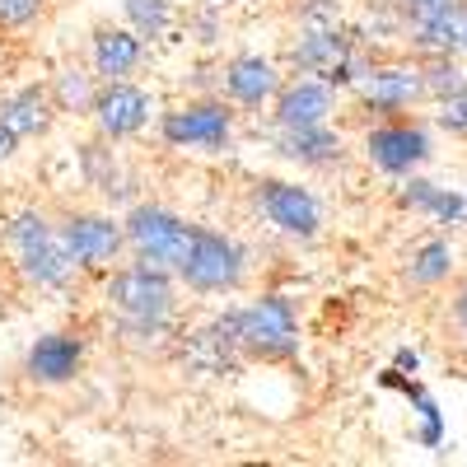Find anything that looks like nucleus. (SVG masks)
<instances>
[{
  "mask_svg": "<svg viewBox=\"0 0 467 467\" xmlns=\"http://www.w3.org/2000/svg\"><path fill=\"white\" fill-rule=\"evenodd\" d=\"M103 299L117 314V337H127L131 346H164L173 337L178 276L169 266H150V262L112 266L103 281Z\"/></svg>",
  "mask_w": 467,
  "mask_h": 467,
  "instance_id": "nucleus-1",
  "label": "nucleus"
},
{
  "mask_svg": "<svg viewBox=\"0 0 467 467\" xmlns=\"http://www.w3.org/2000/svg\"><path fill=\"white\" fill-rule=\"evenodd\" d=\"M5 248L10 262L19 266V276L33 290H47V295H66L75 281V262L61 244L57 224L43 211H15L5 224Z\"/></svg>",
  "mask_w": 467,
  "mask_h": 467,
  "instance_id": "nucleus-2",
  "label": "nucleus"
},
{
  "mask_svg": "<svg viewBox=\"0 0 467 467\" xmlns=\"http://www.w3.org/2000/svg\"><path fill=\"white\" fill-rule=\"evenodd\" d=\"M173 276H178L182 290L202 295V299L234 295L248 281V253H244V244L234 239V234L211 229V224H192L182 262L173 266Z\"/></svg>",
  "mask_w": 467,
  "mask_h": 467,
  "instance_id": "nucleus-3",
  "label": "nucleus"
},
{
  "mask_svg": "<svg viewBox=\"0 0 467 467\" xmlns=\"http://www.w3.org/2000/svg\"><path fill=\"white\" fill-rule=\"evenodd\" d=\"M239 346L253 360H290L299 350V318L285 295H262L239 308Z\"/></svg>",
  "mask_w": 467,
  "mask_h": 467,
  "instance_id": "nucleus-4",
  "label": "nucleus"
},
{
  "mask_svg": "<svg viewBox=\"0 0 467 467\" xmlns=\"http://www.w3.org/2000/svg\"><path fill=\"white\" fill-rule=\"evenodd\" d=\"M160 136L169 150H224L234 136V103L220 99H187L169 112H160Z\"/></svg>",
  "mask_w": 467,
  "mask_h": 467,
  "instance_id": "nucleus-5",
  "label": "nucleus"
},
{
  "mask_svg": "<svg viewBox=\"0 0 467 467\" xmlns=\"http://www.w3.org/2000/svg\"><path fill=\"white\" fill-rule=\"evenodd\" d=\"M122 229H127V253H131L136 262L169 266V271L182 262L187 234H192V224H187L178 211L154 206V202L131 206V211H127V220H122Z\"/></svg>",
  "mask_w": 467,
  "mask_h": 467,
  "instance_id": "nucleus-6",
  "label": "nucleus"
},
{
  "mask_svg": "<svg viewBox=\"0 0 467 467\" xmlns=\"http://www.w3.org/2000/svg\"><path fill=\"white\" fill-rule=\"evenodd\" d=\"M57 234L75 262V271H112L127 253V229L103 211H70L57 220Z\"/></svg>",
  "mask_w": 467,
  "mask_h": 467,
  "instance_id": "nucleus-7",
  "label": "nucleus"
},
{
  "mask_svg": "<svg viewBox=\"0 0 467 467\" xmlns=\"http://www.w3.org/2000/svg\"><path fill=\"white\" fill-rule=\"evenodd\" d=\"M253 202L262 211V220L271 229H281L285 239H318V229H323V202L308 192L304 182H290V178H262L253 187Z\"/></svg>",
  "mask_w": 467,
  "mask_h": 467,
  "instance_id": "nucleus-8",
  "label": "nucleus"
},
{
  "mask_svg": "<svg viewBox=\"0 0 467 467\" xmlns=\"http://www.w3.org/2000/svg\"><path fill=\"white\" fill-rule=\"evenodd\" d=\"M365 154L369 164L388 178H407L431 160V131H425L416 117H383L379 127L365 131Z\"/></svg>",
  "mask_w": 467,
  "mask_h": 467,
  "instance_id": "nucleus-9",
  "label": "nucleus"
},
{
  "mask_svg": "<svg viewBox=\"0 0 467 467\" xmlns=\"http://www.w3.org/2000/svg\"><path fill=\"white\" fill-rule=\"evenodd\" d=\"M89 117H94V127L108 145L117 140H131L150 127V117H154V99L131 85V80H99V94L89 103Z\"/></svg>",
  "mask_w": 467,
  "mask_h": 467,
  "instance_id": "nucleus-10",
  "label": "nucleus"
},
{
  "mask_svg": "<svg viewBox=\"0 0 467 467\" xmlns=\"http://www.w3.org/2000/svg\"><path fill=\"white\" fill-rule=\"evenodd\" d=\"M360 94V108L365 112H379V117H398L407 112L411 103L425 99V75L416 61H393V66H369L365 70V80L356 85Z\"/></svg>",
  "mask_w": 467,
  "mask_h": 467,
  "instance_id": "nucleus-11",
  "label": "nucleus"
},
{
  "mask_svg": "<svg viewBox=\"0 0 467 467\" xmlns=\"http://www.w3.org/2000/svg\"><path fill=\"white\" fill-rule=\"evenodd\" d=\"M276 89H281V70H276V61L262 57V52H239V57H229L220 66V94L234 108H244V112L271 108Z\"/></svg>",
  "mask_w": 467,
  "mask_h": 467,
  "instance_id": "nucleus-12",
  "label": "nucleus"
},
{
  "mask_svg": "<svg viewBox=\"0 0 467 467\" xmlns=\"http://www.w3.org/2000/svg\"><path fill=\"white\" fill-rule=\"evenodd\" d=\"M337 112V89L318 75H295V80L276 89L271 99V117H276V127H314V122H332Z\"/></svg>",
  "mask_w": 467,
  "mask_h": 467,
  "instance_id": "nucleus-13",
  "label": "nucleus"
},
{
  "mask_svg": "<svg viewBox=\"0 0 467 467\" xmlns=\"http://www.w3.org/2000/svg\"><path fill=\"white\" fill-rule=\"evenodd\" d=\"M80 369H85V341L75 332H43L24 356V374L43 388H61Z\"/></svg>",
  "mask_w": 467,
  "mask_h": 467,
  "instance_id": "nucleus-14",
  "label": "nucleus"
},
{
  "mask_svg": "<svg viewBox=\"0 0 467 467\" xmlns=\"http://www.w3.org/2000/svg\"><path fill=\"white\" fill-rule=\"evenodd\" d=\"M356 43H365V37L346 33L341 24H332V28H299V37L290 43V66H295V75H318V80H332V70L350 57Z\"/></svg>",
  "mask_w": 467,
  "mask_h": 467,
  "instance_id": "nucleus-15",
  "label": "nucleus"
},
{
  "mask_svg": "<svg viewBox=\"0 0 467 467\" xmlns=\"http://www.w3.org/2000/svg\"><path fill=\"white\" fill-rule=\"evenodd\" d=\"M145 61V37L127 24H99L89 37V66L99 80H131Z\"/></svg>",
  "mask_w": 467,
  "mask_h": 467,
  "instance_id": "nucleus-16",
  "label": "nucleus"
},
{
  "mask_svg": "<svg viewBox=\"0 0 467 467\" xmlns=\"http://www.w3.org/2000/svg\"><path fill=\"white\" fill-rule=\"evenodd\" d=\"M341 136L327 127V122H314V127H276V154L299 169H332L341 164Z\"/></svg>",
  "mask_w": 467,
  "mask_h": 467,
  "instance_id": "nucleus-17",
  "label": "nucleus"
},
{
  "mask_svg": "<svg viewBox=\"0 0 467 467\" xmlns=\"http://www.w3.org/2000/svg\"><path fill=\"white\" fill-rule=\"evenodd\" d=\"M57 99H52V85H24L15 89L5 103H0V127H10L19 140H33V136H47L52 122H57Z\"/></svg>",
  "mask_w": 467,
  "mask_h": 467,
  "instance_id": "nucleus-18",
  "label": "nucleus"
},
{
  "mask_svg": "<svg viewBox=\"0 0 467 467\" xmlns=\"http://www.w3.org/2000/svg\"><path fill=\"white\" fill-rule=\"evenodd\" d=\"M398 202L416 215H431L435 224H458L467 215V192H449V187H440L431 178H416V173H407Z\"/></svg>",
  "mask_w": 467,
  "mask_h": 467,
  "instance_id": "nucleus-19",
  "label": "nucleus"
},
{
  "mask_svg": "<svg viewBox=\"0 0 467 467\" xmlns=\"http://www.w3.org/2000/svg\"><path fill=\"white\" fill-rule=\"evenodd\" d=\"M122 19L127 28H136L145 43H160V37L173 33L178 15H173V0H122Z\"/></svg>",
  "mask_w": 467,
  "mask_h": 467,
  "instance_id": "nucleus-20",
  "label": "nucleus"
},
{
  "mask_svg": "<svg viewBox=\"0 0 467 467\" xmlns=\"http://www.w3.org/2000/svg\"><path fill=\"white\" fill-rule=\"evenodd\" d=\"M94 94H99V75H89L80 66H66L52 80V99H57L61 112H89Z\"/></svg>",
  "mask_w": 467,
  "mask_h": 467,
  "instance_id": "nucleus-21",
  "label": "nucleus"
},
{
  "mask_svg": "<svg viewBox=\"0 0 467 467\" xmlns=\"http://www.w3.org/2000/svg\"><path fill=\"white\" fill-rule=\"evenodd\" d=\"M449 271H453V248H449V239H431V244H420V248L411 253L407 276H411V285H440V281H449Z\"/></svg>",
  "mask_w": 467,
  "mask_h": 467,
  "instance_id": "nucleus-22",
  "label": "nucleus"
},
{
  "mask_svg": "<svg viewBox=\"0 0 467 467\" xmlns=\"http://www.w3.org/2000/svg\"><path fill=\"white\" fill-rule=\"evenodd\" d=\"M420 75H425V94H431V99H444V94H453L467 80L453 52H431L420 61Z\"/></svg>",
  "mask_w": 467,
  "mask_h": 467,
  "instance_id": "nucleus-23",
  "label": "nucleus"
},
{
  "mask_svg": "<svg viewBox=\"0 0 467 467\" xmlns=\"http://www.w3.org/2000/svg\"><path fill=\"white\" fill-rule=\"evenodd\" d=\"M52 0H0V33H24L47 15Z\"/></svg>",
  "mask_w": 467,
  "mask_h": 467,
  "instance_id": "nucleus-24",
  "label": "nucleus"
},
{
  "mask_svg": "<svg viewBox=\"0 0 467 467\" xmlns=\"http://www.w3.org/2000/svg\"><path fill=\"white\" fill-rule=\"evenodd\" d=\"M440 127L449 131V136H467V80L453 89V94H444L440 99Z\"/></svg>",
  "mask_w": 467,
  "mask_h": 467,
  "instance_id": "nucleus-25",
  "label": "nucleus"
},
{
  "mask_svg": "<svg viewBox=\"0 0 467 467\" xmlns=\"http://www.w3.org/2000/svg\"><path fill=\"white\" fill-rule=\"evenodd\" d=\"M453 0H393V10H398V19H402V28L411 33L416 24H425V19H435L440 10H449Z\"/></svg>",
  "mask_w": 467,
  "mask_h": 467,
  "instance_id": "nucleus-26",
  "label": "nucleus"
},
{
  "mask_svg": "<svg viewBox=\"0 0 467 467\" xmlns=\"http://www.w3.org/2000/svg\"><path fill=\"white\" fill-rule=\"evenodd\" d=\"M332 24H341L337 0H308V5L299 10V28H332Z\"/></svg>",
  "mask_w": 467,
  "mask_h": 467,
  "instance_id": "nucleus-27",
  "label": "nucleus"
},
{
  "mask_svg": "<svg viewBox=\"0 0 467 467\" xmlns=\"http://www.w3.org/2000/svg\"><path fill=\"white\" fill-rule=\"evenodd\" d=\"M453 57H467V0L453 5Z\"/></svg>",
  "mask_w": 467,
  "mask_h": 467,
  "instance_id": "nucleus-28",
  "label": "nucleus"
},
{
  "mask_svg": "<svg viewBox=\"0 0 467 467\" xmlns=\"http://www.w3.org/2000/svg\"><path fill=\"white\" fill-rule=\"evenodd\" d=\"M453 323H458V332L467 337V281H462L458 295H453Z\"/></svg>",
  "mask_w": 467,
  "mask_h": 467,
  "instance_id": "nucleus-29",
  "label": "nucleus"
},
{
  "mask_svg": "<svg viewBox=\"0 0 467 467\" xmlns=\"http://www.w3.org/2000/svg\"><path fill=\"white\" fill-rule=\"evenodd\" d=\"M15 150H19V136H15L10 127H0V164L15 160Z\"/></svg>",
  "mask_w": 467,
  "mask_h": 467,
  "instance_id": "nucleus-30",
  "label": "nucleus"
},
{
  "mask_svg": "<svg viewBox=\"0 0 467 467\" xmlns=\"http://www.w3.org/2000/svg\"><path fill=\"white\" fill-rule=\"evenodd\" d=\"M398 365H402V369H411V374H416V350H398Z\"/></svg>",
  "mask_w": 467,
  "mask_h": 467,
  "instance_id": "nucleus-31",
  "label": "nucleus"
}]
</instances>
